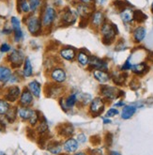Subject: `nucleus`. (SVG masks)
Masks as SVG:
<instances>
[{
	"label": "nucleus",
	"instance_id": "1",
	"mask_svg": "<svg viewBox=\"0 0 153 155\" xmlns=\"http://www.w3.org/2000/svg\"><path fill=\"white\" fill-rule=\"evenodd\" d=\"M100 31L103 37V41L105 44H111L115 41L116 36L119 34V28L115 24L111 23H104L101 26Z\"/></svg>",
	"mask_w": 153,
	"mask_h": 155
},
{
	"label": "nucleus",
	"instance_id": "36",
	"mask_svg": "<svg viewBox=\"0 0 153 155\" xmlns=\"http://www.w3.org/2000/svg\"><path fill=\"white\" fill-rule=\"evenodd\" d=\"M29 5H30V8L31 12H36L40 8V6L41 5V0H29Z\"/></svg>",
	"mask_w": 153,
	"mask_h": 155
},
{
	"label": "nucleus",
	"instance_id": "45",
	"mask_svg": "<svg viewBox=\"0 0 153 155\" xmlns=\"http://www.w3.org/2000/svg\"><path fill=\"white\" fill-rule=\"evenodd\" d=\"M108 155H121V154H120L119 151H115V150H113V151H110Z\"/></svg>",
	"mask_w": 153,
	"mask_h": 155
},
{
	"label": "nucleus",
	"instance_id": "9",
	"mask_svg": "<svg viewBox=\"0 0 153 155\" xmlns=\"http://www.w3.org/2000/svg\"><path fill=\"white\" fill-rule=\"evenodd\" d=\"M77 102H78L77 93H71L66 99H61L59 104H60L63 110L67 111V110L71 109L73 107H74V105L76 104Z\"/></svg>",
	"mask_w": 153,
	"mask_h": 155
},
{
	"label": "nucleus",
	"instance_id": "19",
	"mask_svg": "<svg viewBox=\"0 0 153 155\" xmlns=\"http://www.w3.org/2000/svg\"><path fill=\"white\" fill-rule=\"evenodd\" d=\"M128 76V74L126 72H119V71H114L111 74V80L114 82V84L116 86H122L125 84L126 82V77Z\"/></svg>",
	"mask_w": 153,
	"mask_h": 155
},
{
	"label": "nucleus",
	"instance_id": "14",
	"mask_svg": "<svg viewBox=\"0 0 153 155\" xmlns=\"http://www.w3.org/2000/svg\"><path fill=\"white\" fill-rule=\"evenodd\" d=\"M148 65L146 62H140V63H134L132 67V72L136 76H142L146 74L148 71Z\"/></svg>",
	"mask_w": 153,
	"mask_h": 155
},
{
	"label": "nucleus",
	"instance_id": "30",
	"mask_svg": "<svg viewBox=\"0 0 153 155\" xmlns=\"http://www.w3.org/2000/svg\"><path fill=\"white\" fill-rule=\"evenodd\" d=\"M19 10L24 13H28L31 12L29 2H28L26 0H19Z\"/></svg>",
	"mask_w": 153,
	"mask_h": 155
},
{
	"label": "nucleus",
	"instance_id": "18",
	"mask_svg": "<svg viewBox=\"0 0 153 155\" xmlns=\"http://www.w3.org/2000/svg\"><path fill=\"white\" fill-rule=\"evenodd\" d=\"M79 148V142L74 138H68L64 144H63V150L67 153H73L75 152Z\"/></svg>",
	"mask_w": 153,
	"mask_h": 155
},
{
	"label": "nucleus",
	"instance_id": "24",
	"mask_svg": "<svg viewBox=\"0 0 153 155\" xmlns=\"http://www.w3.org/2000/svg\"><path fill=\"white\" fill-rule=\"evenodd\" d=\"M12 75L11 69L7 66H0V82L2 83H8Z\"/></svg>",
	"mask_w": 153,
	"mask_h": 155
},
{
	"label": "nucleus",
	"instance_id": "10",
	"mask_svg": "<svg viewBox=\"0 0 153 155\" xmlns=\"http://www.w3.org/2000/svg\"><path fill=\"white\" fill-rule=\"evenodd\" d=\"M93 8V5H86L83 3H79L78 5H76V12L82 17V19H86V17H90V15L94 12Z\"/></svg>",
	"mask_w": 153,
	"mask_h": 155
},
{
	"label": "nucleus",
	"instance_id": "48",
	"mask_svg": "<svg viewBox=\"0 0 153 155\" xmlns=\"http://www.w3.org/2000/svg\"><path fill=\"white\" fill-rule=\"evenodd\" d=\"M73 155H87V154L83 152V151H80V152H77V153H74Z\"/></svg>",
	"mask_w": 153,
	"mask_h": 155
},
{
	"label": "nucleus",
	"instance_id": "50",
	"mask_svg": "<svg viewBox=\"0 0 153 155\" xmlns=\"http://www.w3.org/2000/svg\"><path fill=\"white\" fill-rule=\"evenodd\" d=\"M0 155H6L3 151H0Z\"/></svg>",
	"mask_w": 153,
	"mask_h": 155
},
{
	"label": "nucleus",
	"instance_id": "29",
	"mask_svg": "<svg viewBox=\"0 0 153 155\" xmlns=\"http://www.w3.org/2000/svg\"><path fill=\"white\" fill-rule=\"evenodd\" d=\"M16 116H18V108L16 107L10 108V110L6 114V117L8 122H13L16 118Z\"/></svg>",
	"mask_w": 153,
	"mask_h": 155
},
{
	"label": "nucleus",
	"instance_id": "37",
	"mask_svg": "<svg viewBox=\"0 0 153 155\" xmlns=\"http://www.w3.org/2000/svg\"><path fill=\"white\" fill-rule=\"evenodd\" d=\"M119 110L116 108H110L109 110H108L105 114V117H108V118H110V117H116V115H119Z\"/></svg>",
	"mask_w": 153,
	"mask_h": 155
},
{
	"label": "nucleus",
	"instance_id": "40",
	"mask_svg": "<svg viewBox=\"0 0 153 155\" xmlns=\"http://www.w3.org/2000/svg\"><path fill=\"white\" fill-rule=\"evenodd\" d=\"M11 50V47L8 45V43H3L1 46H0V51L2 53H7V52H10Z\"/></svg>",
	"mask_w": 153,
	"mask_h": 155
},
{
	"label": "nucleus",
	"instance_id": "46",
	"mask_svg": "<svg viewBox=\"0 0 153 155\" xmlns=\"http://www.w3.org/2000/svg\"><path fill=\"white\" fill-rule=\"evenodd\" d=\"M115 106H118V107H119V106H125V104L123 102H119V103H116L115 104Z\"/></svg>",
	"mask_w": 153,
	"mask_h": 155
},
{
	"label": "nucleus",
	"instance_id": "28",
	"mask_svg": "<svg viewBox=\"0 0 153 155\" xmlns=\"http://www.w3.org/2000/svg\"><path fill=\"white\" fill-rule=\"evenodd\" d=\"M133 19L135 22L141 24V23H144L148 19V16L142 11L136 10V11H133Z\"/></svg>",
	"mask_w": 153,
	"mask_h": 155
},
{
	"label": "nucleus",
	"instance_id": "35",
	"mask_svg": "<svg viewBox=\"0 0 153 155\" xmlns=\"http://www.w3.org/2000/svg\"><path fill=\"white\" fill-rule=\"evenodd\" d=\"M51 147H49V151H51L53 154H59L61 151V147L57 142H54V145H50Z\"/></svg>",
	"mask_w": 153,
	"mask_h": 155
},
{
	"label": "nucleus",
	"instance_id": "15",
	"mask_svg": "<svg viewBox=\"0 0 153 155\" xmlns=\"http://www.w3.org/2000/svg\"><path fill=\"white\" fill-rule=\"evenodd\" d=\"M147 36V29L144 26H137L132 31V38L135 43H140L145 40Z\"/></svg>",
	"mask_w": 153,
	"mask_h": 155
},
{
	"label": "nucleus",
	"instance_id": "6",
	"mask_svg": "<svg viewBox=\"0 0 153 155\" xmlns=\"http://www.w3.org/2000/svg\"><path fill=\"white\" fill-rule=\"evenodd\" d=\"M104 110V101L101 97H96L91 100L89 105V112L93 117L100 116Z\"/></svg>",
	"mask_w": 153,
	"mask_h": 155
},
{
	"label": "nucleus",
	"instance_id": "42",
	"mask_svg": "<svg viewBox=\"0 0 153 155\" xmlns=\"http://www.w3.org/2000/svg\"><path fill=\"white\" fill-rule=\"evenodd\" d=\"M81 3L83 4H86V5H93V3L96 1V0H79Z\"/></svg>",
	"mask_w": 153,
	"mask_h": 155
},
{
	"label": "nucleus",
	"instance_id": "2",
	"mask_svg": "<svg viewBox=\"0 0 153 155\" xmlns=\"http://www.w3.org/2000/svg\"><path fill=\"white\" fill-rule=\"evenodd\" d=\"M100 91L103 97L108 100V101H113V100L118 99L120 96L124 95V92L122 90L119 89L118 87H116L114 86H109V85L101 86Z\"/></svg>",
	"mask_w": 153,
	"mask_h": 155
},
{
	"label": "nucleus",
	"instance_id": "4",
	"mask_svg": "<svg viewBox=\"0 0 153 155\" xmlns=\"http://www.w3.org/2000/svg\"><path fill=\"white\" fill-rule=\"evenodd\" d=\"M89 70H100V71H109V63L105 59L100 58L95 56H90V60H89V65H88Z\"/></svg>",
	"mask_w": 153,
	"mask_h": 155
},
{
	"label": "nucleus",
	"instance_id": "20",
	"mask_svg": "<svg viewBox=\"0 0 153 155\" xmlns=\"http://www.w3.org/2000/svg\"><path fill=\"white\" fill-rule=\"evenodd\" d=\"M76 59L79 63V65L82 67H86L89 65V60H90V56H88V52L82 49L78 51L76 54Z\"/></svg>",
	"mask_w": 153,
	"mask_h": 155
},
{
	"label": "nucleus",
	"instance_id": "5",
	"mask_svg": "<svg viewBox=\"0 0 153 155\" xmlns=\"http://www.w3.org/2000/svg\"><path fill=\"white\" fill-rule=\"evenodd\" d=\"M57 18V11L53 7H47L43 11L41 16V24L44 27H49L53 25Z\"/></svg>",
	"mask_w": 153,
	"mask_h": 155
},
{
	"label": "nucleus",
	"instance_id": "38",
	"mask_svg": "<svg viewBox=\"0 0 153 155\" xmlns=\"http://www.w3.org/2000/svg\"><path fill=\"white\" fill-rule=\"evenodd\" d=\"M38 121H39V115H38V112L34 110V112H33L31 117L29 118V123H30L32 126H34V125L37 124Z\"/></svg>",
	"mask_w": 153,
	"mask_h": 155
},
{
	"label": "nucleus",
	"instance_id": "11",
	"mask_svg": "<svg viewBox=\"0 0 153 155\" xmlns=\"http://www.w3.org/2000/svg\"><path fill=\"white\" fill-rule=\"evenodd\" d=\"M51 78L54 82L60 84L66 81L67 74L62 68H55L51 71Z\"/></svg>",
	"mask_w": 153,
	"mask_h": 155
},
{
	"label": "nucleus",
	"instance_id": "8",
	"mask_svg": "<svg viewBox=\"0 0 153 155\" xmlns=\"http://www.w3.org/2000/svg\"><path fill=\"white\" fill-rule=\"evenodd\" d=\"M89 20H90L91 25L95 26L96 28H101V26L104 23H106V17L102 11L98 10L92 12V14L89 17Z\"/></svg>",
	"mask_w": 153,
	"mask_h": 155
},
{
	"label": "nucleus",
	"instance_id": "43",
	"mask_svg": "<svg viewBox=\"0 0 153 155\" xmlns=\"http://www.w3.org/2000/svg\"><path fill=\"white\" fill-rule=\"evenodd\" d=\"M92 155H103V152L101 150H94Z\"/></svg>",
	"mask_w": 153,
	"mask_h": 155
},
{
	"label": "nucleus",
	"instance_id": "3",
	"mask_svg": "<svg viewBox=\"0 0 153 155\" xmlns=\"http://www.w3.org/2000/svg\"><path fill=\"white\" fill-rule=\"evenodd\" d=\"M28 18V17H26ZM26 26H28V31L32 35H39L41 31V21L39 19L37 16H29L28 19L25 20Z\"/></svg>",
	"mask_w": 153,
	"mask_h": 155
},
{
	"label": "nucleus",
	"instance_id": "39",
	"mask_svg": "<svg viewBox=\"0 0 153 155\" xmlns=\"http://www.w3.org/2000/svg\"><path fill=\"white\" fill-rule=\"evenodd\" d=\"M13 33H14V41L16 42H19L24 39V34H23L22 29L17 30V31H13Z\"/></svg>",
	"mask_w": 153,
	"mask_h": 155
},
{
	"label": "nucleus",
	"instance_id": "21",
	"mask_svg": "<svg viewBox=\"0 0 153 155\" xmlns=\"http://www.w3.org/2000/svg\"><path fill=\"white\" fill-rule=\"evenodd\" d=\"M33 103V95L28 88H24L20 96V104L23 106H28Z\"/></svg>",
	"mask_w": 153,
	"mask_h": 155
},
{
	"label": "nucleus",
	"instance_id": "26",
	"mask_svg": "<svg viewBox=\"0 0 153 155\" xmlns=\"http://www.w3.org/2000/svg\"><path fill=\"white\" fill-rule=\"evenodd\" d=\"M34 110L28 108V106H23L18 108V116H19L23 120H29Z\"/></svg>",
	"mask_w": 153,
	"mask_h": 155
},
{
	"label": "nucleus",
	"instance_id": "17",
	"mask_svg": "<svg viewBox=\"0 0 153 155\" xmlns=\"http://www.w3.org/2000/svg\"><path fill=\"white\" fill-rule=\"evenodd\" d=\"M21 89L19 87L17 86H12L10 88L8 89V92L5 96L6 98V101H8V102H15L16 100L19 98V96H21Z\"/></svg>",
	"mask_w": 153,
	"mask_h": 155
},
{
	"label": "nucleus",
	"instance_id": "32",
	"mask_svg": "<svg viewBox=\"0 0 153 155\" xmlns=\"http://www.w3.org/2000/svg\"><path fill=\"white\" fill-rule=\"evenodd\" d=\"M11 28L13 31H17L21 29V23L17 17L13 16L11 18Z\"/></svg>",
	"mask_w": 153,
	"mask_h": 155
},
{
	"label": "nucleus",
	"instance_id": "23",
	"mask_svg": "<svg viewBox=\"0 0 153 155\" xmlns=\"http://www.w3.org/2000/svg\"><path fill=\"white\" fill-rule=\"evenodd\" d=\"M120 18L124 24H131L134 21L133 19V11L128 7L125 8L124 10L120 12Z\"/></svg>",
	"mask_w": 153,
	"mask_h": 155
},
{
	"label": "nucleus",
	"instance_id": "49",
	"mask_svg": "<svg viewBox=\"0 0 153 155\" xmlns=\"http://www.w3.org/2000/svg\"><path fill=\"white\" fill-rule=\"evenodd\" d=\"M151 12H152V13H153V2H152V4H151Z\"/></svg>",
	"mask_w": 153,
	"mask_h": 155
},
{
	"label": "nucleus",
	"instance_id": "44",
	"mask_svg": "<svg viewBox=\"0 0 153 155\" xmlns=\"http://www.w3.org/2000/svg\"><path fill=\"white\" fill-rule=\"evenodd\" d=\"M111 122H112V121H111L110 118H108V117L103 118V123H104V124H109V123H111Z\"/></svg>",
	"mask_w": 153,
	"mask_h": 155
},
{
	"label": "nucleus",
	"instance_id": "13",
	"mask_svg": "<svg viewBox=\"0 0 153 155\" xmlns=\"http://www.w3.org/2000/svg\"><path fill=\"white\" fill-rule=\"evenodd\" d=\"M76 19H77V12L70 10V8H67L62 16V22L67 25H73Z\"/></svg>",
	"mask_w": 153,
	"mask_h": 155
},
{
	"label": "nucleus",
	"instance_id": "27",
	"mask_svg": "<svg viewBox=\"0 0 153 155\" xmlns=\"http://www.w3.org/2000/svg\"><path fill=\"white\" fill-rule=\"evenodd\" d=\"M33 74V68H32V64L29 58H25L24 62V71H23V75L24 77H30Z\"/></svg>",
	"mask_w": 153,
	"mask_h": 155
},
{
	"label": "nucleus",
	"instance_id": "22",
	"mask_svg": "<svg viewBox=\"0 0 153 155\" xmlns=\"http://www.w3.org/2000/svg\"><path fill=\"white\" fill-rule=\"evenodd\" d=\"M137 110V107L135 105H125L122 108V111H121V118L123 120H129L131 118L134 114H135Z\"/></svg>",
	"mask_w": 153,
	"mask_h": 155
},
{
	"label": "nucleus",
	"instance_id": "12",
	"mask_svg": "<svg viewBox=\"0 0 153 155\" xmlns=\"http://www.w3.org/2000/svg\"><path fill=\"white\" fill-rule=\"evenodd\" d=\"M92 74L95 80H97L101 84H106L111 80V74H109V71L95 70L92 71Z\"/></svg>",
	"mask_w": 153,
	"mask_h": 155
},
{
	"label": "nucleus",
	"instance_id": "47",
	"mask_svg": "<svg viewBox=\"0 0 153 155\" xmlns=\"http://www.w3.org/2000/svg\"><path fill=\"white\" fill-rule=\"evenodd\" d=\"M96 1L98 2V4H100V5H103L106 0H96Z\"/></svg>",
	"mask_w": 153,
	"mask_h": 155
},
{
	"label": "nucleus",
	"instance_id": "33",
	"mask_svg": "<svg viewBox=\"0 0 153 155\" xmlns=\"http://www.w3.org/2000/svg\"><path fill=\"white\" fill-rule=\"evenodd\" d=\"M73 127L70 125V124H67V125H64L63 126V130L61 132V134L64 135V136H68V137H70V136L73 134Z\"/></svg>",
	"mask_w": 153,
	"mask_h": 155
},
{
	"label": "nucleus",
	"instance_id": "16",
	"mask_svg": "<svg viewBox=\"0 0 153 155\" xmlns=\"http://www.w3.org/2000/svg\"><path fill=\"white\" fill-rule=\"evenodd\" d=\"M60 57L67 61H73L76 58V50L73 47H64L60 50Z\"/></svg>",
	"mask_w": 153,
	"mask_h": 155
},
{
	"label": "nucleus",
	"instance_id": "41",
	"mask_svg": "<svg viewBox=\"0 0 153 155\" xmlns=\"http://www.w3.org/2000/svg\"><path fill=\"white\" fill-rule=\"evenodd\" d=\"M86 140H87V138H86V136L85 134H78V139H77V141H78L80 144L86 143Z\"/></svg>",
	"mask_w": 153,
	"mask_h": 155
},
{
	"label": "nucleus",
	"instance_id": "25",
	"mask_svg": "<svg viewBox=\"0 0 153 155\" xmlns=\"http://www.w3.org/2000/svg\"><path fill=\"white\" fill-rule=\"evenodd\" d=\"M29 91L32 93V95L36 98H39L41 93V86L37 80H33L29 82V84L28 86Z\"/></svg>",
	"mask_w": 153,
	"mask_h": 155
},
{
	"label": "nucleus",
	"instance_id": "7",
	"mask_svg": "<svg viewBox=\"0 0 153 155\" xmlns=\"http://www.w3.org/2000/svg\"><path fill=\"white\" fill-rule=\"evenodd\" d=\"M8 60L11 62L12 67L18 68L23 64L25 59H24V53L21 50L14 49V50H12V52L10 54H8Z\"/></svg>",
	"mask_w": 153,
	"mask_h": 155
},
{
	"label": "nucleus",
	"instance_id": "34",
	"mask_svg": "<svg viewBox=\"0 0 153 155\" xmlns=\"http://www.w3.org/2000/svg\"><path fill=\"white\" fill-rule=\"evenodd\" d=\"M132 63L131 62V57L126 60L123 65L120 67V71H123V72H127L128 71H131L132 70Z\"/></svg>",
	"mask_w": 153,
	"mask_h": 155
},
{
	"label": "nucleus",
	"instance_id": "31",
	"mask_svg": "<svg viewBox=\"0 0 153 155\" xmlns=\"http://www.w3.org/2000/svg\"><path fill=\"white\" fill-rule=\"evenodd\" d=\"M10 104L5 100H0V115H6L10 110Z\"/></svg>",
	"mask_w": 153,
	"mask_h": 155
}]
</instances>
